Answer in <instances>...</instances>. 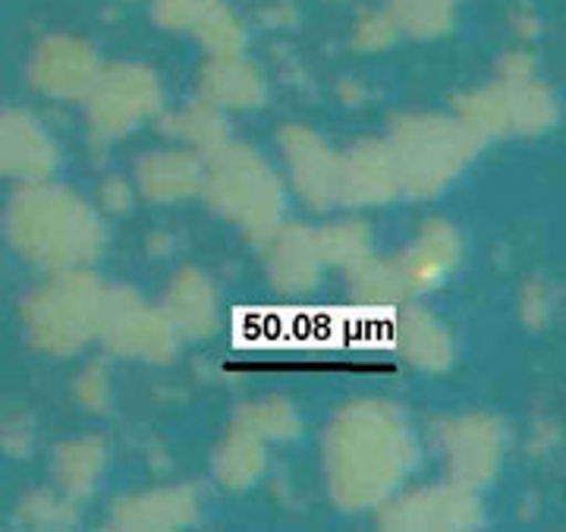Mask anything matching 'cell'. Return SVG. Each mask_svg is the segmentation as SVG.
<instances>
[{
  "instance_id": "ba28073f",
  "label": "cell",
  "mask_w": 566,
  "mask_h": 532,
  "mask_svg": "<svg viewBox=\"0 0 566 532\" xmlns=\"http://www.w3.org/2000/svg\"><path fill=\"white\" fill-rule=\"evenodd\" d=\"M378 526L387 532H472L485 523L475 491L457 482L428 486L378 504Z\"/></svg>"
},
{
  "instance_id": "ffe728a7",
  "label": "cell",
  "mask_w": 566,
  "mask_h": 532,
  "mask_svg": "<svg viewBox=\"0 0 566 532\" xmlns=\"http://www.w3.org/2000/svg\"><path fill=\"white\" fill-rule=\"evenodd\" d=\"M202 98L223 111H255L268 98V82L259 63L237 58H208L202 66Z\"/></svg>"
},
{
  "instance_id": "1f68e13d",
  "label": "cell",
  "mask_w": 566,
  "mask_h": 532,
  "mask_svg": "<svg viewBox=\"0 0 566 532\" xmlns=\"http://www.w3.org/2000/svg\"><path fill=\"white\" fill-rule=\"evenodd\" d=\"M76 397L88 413H104L111 404V382H107V368L102 363H92L88 368H82V375L76 378Z\"/></svg>"
},
{
  "instance_id": "44dd1931",
  "label": "cell",
  "mask_w": 566,
  "mask_h": 532,
  "mask_svg": "<svg viewBox=\"0 0 566 532\" xmlns=\"http://www.w3.org/2000/svg\"><path fill=\"white\" fill-rule=\"evenodd\" d=\"M494 88L504 107L506 129L516 136H538L560 121V104L538 76H526V80L497 76Z\"/></svg>"
},
{
  "instance_id": "277c9868",
  "label": "cell",
  "mask_w": 566,
  "mask_h": 532,
  "mask_svg": "<svg viewBox=\"0 0 566 532\" xmlns=\"http://www.w3.org/2000/svg\"><path fill=\"white\" fill-rule=\"evenodd\" d=\"M107 286L85 268L54 271L22 303L29 344L48 356H73L98 337Z\"/></svg>"
},
{
  "instance_id": "8fae6325",
  "label": "cell",
  "mask_w": 566,
  "mask_h": 532,
  "mask_svg": "<svg viewBox=\"0 0 566 532\" xmlns=\"http://www.w3.org/2000/svg\"><path fill=\"white\" fill-rule=\"evenodd\" d=\"M277 143H281L290 180H293L296 192L303 196V202L308 208L327 211V208L340 202L337 199L340 155L324 143L318 133H312L308 126H300V123H290V126L281 129Z\"/></svg>"
},
{
  "instance_id": "6da1fadb",
  "label": "cell",
  "mask_w": 566,
  "mask_h": 532,
  "mask_svg": "<svg viewBox=\"0 0 566 532\" xmlns=\"http://www.w3.org/2000/svg\"><path fill=\"white\" fill-rule=\"evenodd\" d=\"M416 438L400 409L363 397L334 413L324 435L331 498L344 511H371L387 501L416 467Z\"/></svg>"
},
{
  "instance_id": "5bb4252c",
  "label": "cell",
  "mask_w": 566,
  "mask_h": 532,
  "mask_svg": "<svg viewBox=\"0 0 566 532\" xmlns=\"http://www.w3.org/2000/svg\"><path fill=\"white\" fill-rule=\"evenodd\" d=\"M202 517V501L192 486H170L120 498L111 508V530L117 532H174L196 526Z\"/></svg>"
},
{
  "instance_id": "4fadbf2b",
  "label": "cell",
  "mask_w": 566,
  "mask_h": 532,
  "mask_svg": "<svg viewBox=\"0 0 566 532\" xmlns=\"http://www.w3.org/2000/svg\"><path fill=\"white\" fill-rule=\"evenodd\" d=\"M262 246L264 268L277 293L303 296L322 284L324 255L315 230L305 225H281Z\"/></svg>"
},
{
  "instance_id": "e0dca14e",
  "label": "cell",
  "mask_w": 566,
  "mask_h": 532,
  "mask_svg": "<svg viewBox=\"0 0 566 532\" xmlns=\"http://www.w3.org/2000/svg\"><path fill=\"white\" fill-rule=\"evenodd\" d=\"M164 315L182 341H208L221 325L218 290L196 268H182L164 290Z\"/></svg>"
},
{
  "instance_id": "d4e9b609",
  "label": "cell",
  "mask_w": 566,
  "mask_h": 532,
  "mask_svg": "<svg viewBox=\"0 0 566 532\" xmlns=\"http://www.w3.org/2000/svg\"><path fill=\"white\" fill-rule=\"evenodd\" d=\"M161 129L167 136H177L186 145H192L196 155L205 158V161L230 143V126H227V117H223V107L211 104L208 98H199L180 114L164 117Z\"/></svg>"
},
{
  "instance_id": "484cf974",
  "label": "cell",
  "mask_w": 566,
  "mask_h": 532,
  "mask_svg": "<svg viewBox=\"0 0 566 532\" xmlns=\"http://www.w3.org/2000/svg\"><path fill=\"white\" fill-rule=\"evenodd\" d=\"M387 10L400 35L431 41L453 32L460 17V0H387Z\"/></svg>"
},
{
  "instance_id": "603a6c76",
  "label": "cell",
  "mask_w": 566,
  "mask_h": 532,
  "mask_svg": "<svg viewBox=\"0 0 566 532\" xmlns=\"http://www.w3.org/2000/svg\"><path fill=\"white\" fill-rule=\"evenodd\" d=\"M264 463H268V441L252 429L233 423L214 450V479L223 489L243 491L259 482Z\"/></svg>"
},
{
  "instance_id": "4dcf8cb0",
  "label": "cell",
  "mask_w": 566,
  "mask_h": 532,
  "mask_svg": "<svg viewBox=\"0 0 566 532\" xmlns=\"http://www.w3.org/2000/svg\"><path fill=\"white\" fill-rule=\"evenodd\" d=\"M400 41V29L390 17V10H365L363 17L356 20V29H353V44L363 51V54H378V51H387Z\"/></svg>"
},
{
  "instance_id": "cb8c5ba5",
  "label": "cell",
  "mask_w": 566,
  "mask_h": 532,
  "mask_svg": "<svg viewBox=\"0 0 566 532\" xmlns=\"http://www.w3.org/2000/svg\"><path fill=\"white\" fill-rule=\"evenodd\" d=\"M104 467H107V445L95 435L70 438L54 450V476L57 489L76 501H85L102 482Z\"/></svg>"
},
{
  "instance_id": "f1b7e54d",
  "label": "cell",
  "mask_w": 566,
  "mask_h": 532,
  "mask_svg": "<svg viewBox=\"0 0 566 532\" xmlns=\"http://www.w3.org/2000/svg\"><path fill=\"white\" fill-rule=\"evenodd\" d=\"M17 523L25 530L54 532V530H73L80 523V501L63 494V491L39 489L25 494L17 508Z\"/></svg>"
},
{
  "instance_id": "ac0fdd59",
  "label": "cell",
  "mask_w": 566,
  "mask_h": 532,
  "mask_svg": "<svg viewBox=\"0 0 566 532\" xmlns=\"http://www.w3.org/2000/svg\"><path fill=\"white\" fill-rule=\"evenodd\" d=\"M390 337H394V350L406 363L422 372H447L457 359L453 334L434 312L422 306L397 309Z\"/></svg>"
},
{
  "instance_id": "f546056e",
  "label": "cell",
  "mask_w": 566,
  "mask_h": 532,
  "mask_svg": "<svg viewBox=\"0 0 566 532\" xmlns=\"http://www.w3.org/2000/svg\"><path fill=\"white\" fill-rule=\"evenodd\" d=\"M315 237H318V246H322L324 265H337L346 268V271L359 265L363 259H368L371 249H375V237L363 221L322 227V230H315Z\"/></svg>"
},
{
  "instance_id": "d6986e66",
  "label": "cell",
  "mask_w": 566,
  "mask_h": 532,
  "mask_svg": "<svg viewBox=\"0 0 566 532\" xmlns=\"http://www.w3.org/2000/svg\"><path fill=\"white\" fill-rule=\"evenodd\" d=\"M136 184L151 202H186L205 186V164L196 152L164 148L145 155L136 167Z\"/></svg>"
},
{
  "instance_id": "8992f818",
  "label": "cell",
  "mask_w": 566,
  "mask_h": 532,
  "mask_svg": "<svg viewBox=\"0 0 566 532\" xmlns=\"http://www.w3.org/2000/svg\"><path fill=\"white\" fill-rule=\"evenodd\" d=\"M85 104L92 139L102 145L117 143L161 111V80L155 76V70L142 63L102 66L92 92L85 95Z\"/></svg>"
},
{
  "instance_id": "e575fe53",
  "label": "cell",
  "mask_w": 566,
  "mask_h": 532,
  "mask_svg": "<svg viewBox=\"0 0 566 532\" xmlns=\"http://www.w3.org/2000/svg\"><path fill=\"white\" fill-rule=\"evenodd\" d=\"M102 205L111 215H123L133 205V186L126 177H107L102 184Z\"/></svg>"
},
{
  "instance_id": "30bf717a",
  "label": "cell",
  "mask_w": 566,
  "mask_h": 532,
  "mask_svg": "<svg viewBox=\"0 0 566 532\" xmlns=\"http://www.w3.org/2000/svg\"><path fill=\"white\" fill-rule=\"evenodd\" d=\"M441 445L447 453V476L463 489L488 486L504 463L506 435L494 416H463L441 426Z\"/></svg>"
},
{
  "instance_id": "d6a6232c",
  "label": "cell",
  "mask_w": 566,
  "mask_h": 532,
  "mask_svg": "<svg viewBox=\"0 0 566 532\" xmlns=\"http://www.w3.org/2000/svg\"><path fill=\"white\" fill-rule=\"evenodd\" d=\"M520 315L532 331H542L554 315V296H551V286L545 281H532L523 290V300H520Z\"/></svg>"
},
{
  "instance_id": "52a82bcc",
  "label": "cell",
  "mask_w": 566,
  "mask_h": 532,
  "mask_svg": "<svg viewBox=\"0 0 566 532\" xmlns=\"http://www.w3.org/2000/svg\"><path fill=\"white\" fill-rule=\"evenodd\" d=\"M98 337L107 353L123 359H142L164 366L177 356L180 334L174 331L161 306H151L129 286H114L104 293Z\"/></svg>"
},
{
  "instance_id": "2e32d148",
  "label": "cell",
  "mask_w": 566,
  "mask_h": 532,
  "mask_svg": "<svg viewBox=\"0 0 566 532\" xmlns=\"http://www.w3.org/2000/svg\"><path fill=\"white\" fill-rule=\"evenodd\" d=\"M400 196L397 164L385 139H363L340 155V186L337 199L356 208L387 205Z\"/></svg>"
},
{
  "instance_id": "7c38bea8",
  "label": "cell",
  "mask_w": 566,
  "mask_h": 532,
  "mask_svg": "<svg viewBox=\"0 0 566 532\" xmlns=\"http://www.w3.org/2000/svg\"><path fill=\"white\" fill-rule=\"evenodd\" d=\"M57 164V145L29 111H0V180H48Z\"/></svg>"
},
{
  "instance_id": "9a60e30c",
  "label": "cell",
  "mask_w": 566,
  "mask_h": 532,
  "mask_svg": "<svg viewBox=\"0 0 566 532\" xmlns=\"http://www.w3.org/2000/svg\"><path fill=\"white\" fill-rule=\"evenodd\" d=\"M394 262H397V271L403 278L409 296L428 293L438 284H444L457 271V265L463 262V237L444 218H431L422 225L419 237L406 246L403 255Z\"/></svg>"
},
{
  "instance_id": "83f0119b",
  "label": "cell",
  "mask_w": 566,
  "mask_h": 532,
  "mask_svg": "<svg viewBox=\"0 0 566 532\" xmlns=\"http://www.w3.org/2000/svg\"><path fill=\"white\" fill-rule=\"evenodd\" d=\"M233 423H240L245 429H252L264 441H290L303 431L300 409L293 407L286 397H262V400H249L237 409Z\"/></svg>"
},
{
  "instance_id": "836d02e7",
  "label": "cell",
  "mask_w": 566,
  "mask_h": 532,
  "mask_svg": "<svg viewBox=\"0 0 566 532\" xmlns=\"http://www.w3.org/2000/svg\"><path fill=\"white\" fill-rule=\"evenodd\" d=\"M535 73H538V61H535L532 51H523V48L506 51L501 58V66H497V76H504V80H526V76H535Z\"/></svg>"
},
{
  "instance_id": "5b68a950",
  "label": "cell",
  "mask_w": 566,
  "mask_h": 532,
  "mask_svg": "<svg viewBox=\"0 0 566 532\" xmlns=\"http://www.w3.org/2000/svg\"><path fill=\"white\" fill-rule=\"evenodd\" d=\"M390 155L397 164L400 192L412 199H431L453 184L482 143L457 117H400L390 129Z\"/></svg>"
},
{
  "instance_id": "3957f363",
  "label": "cell",
  "mask_w": 566,
  "mask_h": 532,
  "mask_svg": "<svg viewBox=\"0 0 566 532\" xmlns=\"http://www.w3.org/2000/svg\"><path fill=\"white\" fill-rule=\"evenodd\" d=\"M202 192L211 208L240 227L252 243H264L283 225L281 177L252 145L227 143L211 155Z\"/></svg>"
},
{
  "instance_id": "7402d4cb",
  "label": "cell",
  "mask_w": 566,
  "mask_h": 532,
  "mask_svg": "<svg viewBox=\"0 0 566 532\" xmlns=\"http://www.w3.org/2000/svg\"><path fill=\"white\" fill-rule=\"evenodd\" d=\"M182 32L199 41L208 58H237L249 44L245 22L227 0H192Z\"/></svg>"
},
{
  "instance_id": "9c48e42d",
  "label": "cell",
  "mask_w": 566,
  "mask_h": 532,
  "mask_svg": "<svg viewBox=\"0 0 566 532\" xmlns=\"http://www.w3.org/2000/svg\"><path fill=\"white\" fill-rule=\"evenodd\" d=\"M102 58L85 39L76 35H48L35 44L29 61L32 88L57 102H85L102 73Z\"/></svg>"
},
{
  "instance_id": "7a4b0ae2",
  "label": "cell",
  "mask_w": 566,
  "mask_h": 532,
  "mask_svg": "<svg viewBox=\"0 0 566 532\" xmlns=\"http://www.w3.org/2000/svg\"><path fill=\"white\" fill-rule=\"evenodd\" d=\"M7 237L29 265L70 271L98 262L104 227L80 192L48 180L22 184L7 205Z\"/></svg>"
},
{
  "instance_id": "4316f807",
  "label": "cell",
  "mask_w": 566,
  "mask_h": 532,
  "mask_svg": "<svg viewBox=\"0 0 566 532\" xmlns=\"http://www.w3.org/2000/svg\"><path fill=\"white\" fill-rule=\"evenodd\" d=\"M349 290H353L356 303L371 309L397 306V303H403L406 296H409L403 286V278L397 271V262L394 259L381 262L375 255H368L359 265L349 268Z\"/></svg>"
}]
</instances>
